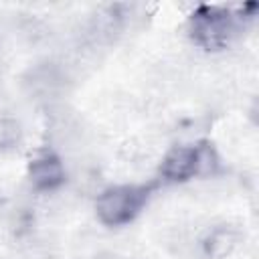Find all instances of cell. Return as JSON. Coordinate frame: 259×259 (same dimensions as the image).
<instances>
[{
	"instance_id": "obj_7",
	"label": "cell",
	"mask_w": 259,
	"mask_h": 259,
	"mask_svg": "<svg viewBox=\"0 0 259 259\" xmlns=\"http://www.w3.org/2000/svg\"><path fill=\"white\" fill-rule=\"evenodd\" d=\"M101 259H117V257H101Z\"/></svg>"
},
{
	"instance_id": "obj_6",
	"label": "cell",
	"mask_w": 259,
	"mask_h": 259,
	"mask_svg": "<svg viewBox=\"0 0 259 259\" xmlns=\"http://www.w3.org/2000/svg\"><path fill=\"white\" fill-rule=\"evenodd\" d=\"M22 142V125L20 121L10 115L0 111V152H10L16 150Z\"/></svg>"
},
{
	"instance_id": "obj_1",
	"label": "cell",
	"mask_w": 259,
	"mask_h": 259,
	"mask_svg": "<svg viewBox=\"0 0 259 259\" xmlns=\"http://www.w3.org/2000/svg\"><path fill=\"white\" fill-rule=\"evenodd\" d=\"M152 188L144 184H117L101 190L95 198V214L107 227L132 223L150 198Z\"/></svg>"
},
{
	"instance_id": "obj_2",
	"label": "cell",
	"mask_w": 259,
	"mask_h": 259,
	"mask_svg": "<svg viewBox=\"0 0 259 259\" xmlns=\"http://www.w3.org/2000/svg\"><path fill=\"white\" fill-rule=\"evenodd\" d=\"M241 30V16L221 6H198L190 16V36L206 51L227 49Z\"/></svg>"
},
{
	"instance_id": "obj_4",
	"label": "cell",
	"mask_w": 259,
	"mask_h": 259,
	"mask_svg": "<svg viewBox=\"0 0 259 259\" xmlns=\"http://www.w3.org/2000/svg\"><path fill=\"white\" fill-rule=\"evenodd\" d=\"M160 176L168 182H184L198 176V144L170 148L160 162Z\"/></svg>"
},
{
	"instance_id": "obj_3",
	"label": "cell",
	"mask_w": 259,
	"mask_h": 259,
	"mask_svg": "<svg viewBox=\"0 0 259 259\" xmlns=\"http://www.w3.org/2000/svg\"><path fill=\"white\" fill-rule=\"evenodd\" d=\"M26 176H28V182L32 184L34 190L53 192V190H57L65 184L67 168H65V162L61 160V156L57 152L47 150V152L36 154L28 162Z\"/></svg>"
},
{
	"instance_id": "obj_5",
	"label": "cell",
	"mask_w": 259,
	"mask_h": 259,
	"mask_svg": "<svg viewBox=\"0 0 259 259\" xmlns=\"http://www.w3.org/2000/svg\"><path fill=\"white\" fill-rule=\"evenodd\" d=\"M241 243V233L231 225H217L200 239V253L206 259H227Z\"/></svg>"
}]
</instances>
